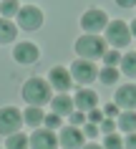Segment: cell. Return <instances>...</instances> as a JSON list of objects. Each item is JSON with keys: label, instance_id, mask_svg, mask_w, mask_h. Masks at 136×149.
I'll return each instance as SVG.
<instances>
[{"label": "cell", "instance_id": "obj_17", "mask_svg": "<svg viewBox=\"0 0 136 149\" xmlns=\"http://www.w3.org/2000/svg\"><path fill=\"white\" fill-rule=\"evenodd\" d=\"M18 36V25L8 18H0V43H13Z\"/></svg>", "mask_w": 136, "mask_h": 149}, {"label": "cell", "instance_id": "obj_16", "mask_svg": "<svg viewBox=\"0 0 136 149\" xmlns=\"http://www.w3.org/2000/svg\"><path fill=\"white\" fill-rule=\"evenodd\" d=\"M119 71L128 79H136V51L131 53H124L121 56V63H119Z\"/></svg>", "mask_w": 136, "mask_h": 149}, {"label": "cell", "instance_id": "obj_15", "mask_svg": "<svg viewBox=\"0 0 136 149\" xmlns=\"http://www.w3.org/2000/svg\"><path fill=\"white\" fill-rule=\"evenodd\" d=\"M116 129L119 132H136V111H121L119 116H116Z\"/></svg>", "mask_w": 136, "mask_h": 149}, {"label": "cell", "instance_id": "obj_27", "mask_svg": "<svg viewBox=\"0 0 136 149\" xmlns=\"http://www.w3.org/2000/svg\"><path fill=\"white\" fill-rule=\"evenodd\" d=\"M83 134H86V136H91V139H93V136H98V124H91V121H86V124H83Z\"/></svg>", "mask_w": 136, "mask_h": 149}, {"label": "cell", "instance_id": "obj_11", "mask_svg": "<svg viewBox=\"0 0 136 149\" xmlns=\"http://www.w3.org/2000/svg\"><path fill=\"white\" fill-rule=\"evenodd\" d=\"M113 104L124 111H134L136 109V84H124L116 88V99Z\"/></svg>", "mask_w": 136, "mask_h": 149}, {"label": "cell", "instance_id": "obj_13", "mask_svg": "<svg viewBox=\"0 0 136 149\" xmlns=\"http://www.w3.org/2000/svg\"><path fill=\"white\" fill-rule=\"evenodd\" d=\"M73 104H76V111L88 114L91 109L98 106V96H96V91H91V88H81V91H76V96H73Z\"/></svg>", "mask_w": 136, "mask_h": 149}, {"label": "cell", "instance_id": "obj_6", "mask_svg": "<svg viewBox=\"0 0 136 149\" xmlns=\"http://www.w3.org/2000/svg\"><path fill=\"white\" fill-rule=\"evenodd\" d=\"M20 126H23L20 109H15V106H3L0 109V134L3 136H10V134L20 132Z\"/></svg>", "mask_w": 136, "mask_h": 149}, {"label": "cell", "instance_id": "obj_25", "mask_svg": "<svg viewBox=\"0 0 136 149\" xmlns=\"http://www.w3.org/2000/svg\"><path fill=\"white\" fill-rule=\"evenodd\" d=\"M98 132H104V134H113V132H116V121H113V119H108V116H104V121L98 124Z\"/></svg>", "mask_w": 136, "mask_h": 149}, {"label": "cell", "instance_id": "obj_14", "mask_svg": "<svg viewBox=\"0 0 136 149\" xmlns=\"http://www.w3.org/2000/svg\"><path fill=\"white\" fill-rule=\"evenodd\" d=\"M73 109H76V104H73V99L68 94H56L50 99V111L58 114V116H71Z\"/></svg>", "mask_w": 136, "mask_h": 149}, {"label": "cell", "instance_id": "obj_12", "mask_svg": "<svg viewBox=\"0 0 136 149\" xmlns=\"http://www.w3.org/2000/svg\"><path fill=\"white\" fill-rule=\"evenodd\" d=\"M48 84L56 91H61V94H66L68 88H71V84H73V79H71V71L68 68H63V66H56V68H50V73H48Z\"/></svg>", "mask_w": 136, "mask_h": 149}, {"label": "cell", "instance_id": "obj_7", "mask_svg": "<svg viewBox=\"0 0 136 149\" xmlns=\"http://www.w3.org/2000/svg\"><path fill=\"white\" fill-rule=\"evenodd\" d=\"M106 25H108V15H106L101 8H88L83 15H81V28L86 33H101L106 31Z\"/></svg>", "mask_w": 136, "mask_h": 149}, {"label": "cell", "instance_id": "obj_23", "mask_svg": "<svg viewBox=\"0 0 136 149\" xmlns=\"http://www.w3.org/2000/svg\"><path fill=\"white\" fill-rule=\"evenodd\" d=\"M43 124H46V129L56 132V129H61V124H63V121H61V116H58V114H53V111H50V114H46Z\"/></svg>", "mask_w": 136, "mask_h": 149}, {"label": "cell", "instance_id": "obj_32", "mask_svg": "<svg viewBox=\"0 0 136 149\" xmlns=\"http://www.w3.org/2000/svg\"><path fill=\"white\" fill-rule=\"evenodd\" d=\"M81 149H104V147H101V144H83Z\"/></svg>", "mask_w": 136, "mask_h": 149}, {"label": "cell", "instance_id": "obj_1", "mask_svg": "<svg viewBox=\"0 0 136 149\" xmlns=\"http://www.w3.org/2000/svg\"><path fill=\"white\" fill-rule=\"evenodd\" d=\"M50 88H53V86H50L46 79L33 76V79H28V81L23 84L20 94H23V101L28 104V106H43V104H48L50 99H53Z\"/></svg>", "mask_w": 136, "mask_h": 149}, {"label": "cell", "instance_id": "obj_24", "mask_svg": "<svg viewBox=\"0 0 136 149\" xmlns=\"http://www.w3.org/2000/svg\"><path fill=\"white\" fill-rule=\"evenodd\" d=\"M104 63L116 68V66L121 63V53H119V51H106V53H104Z\"/></svg>", "mask_w": 136, "mask_h": 149}, {"label": "cell", "instance_id": "obj_4", "mask_svg": "<svg viewBox=\"0 0 136 149\" xmlns=\"http://www.w3.org/2000/svg\"><path fill=\"white\" fill-rule=\"evenodd\" d=\"M15 25L18 31H38L43 25V10L38 5H20L15 15Z\"/></svg>", "mask_w": 136, "mask_h": 149}, {"label": "cell", "instance_id": "obj_30", "mask_svg": "<svg viewBox=\"0 0 136 149\" xmlns=\"http://www.w3.org/2000/svg\"><path fill=\"white\" fill-rule=\"evenodd\" d=\"M124 149H136V132L126 134V139H124Z\"/></svg>", "mask_w": 136, "mask_h": 149}, {"label": "cell", "instance_id": "obj_34", "mask_svg": "<svg viewBox=\"0 0 136 149\" xmlns=\"http://www.w3.org/2000/svg\"><path fill=\"white\" fill-rule=\"evenodd\" d=\"M3 149H5V147H3Z\"/></svg>", "mask_w": 136, "mask_h": 149}, {"label": "cell", "instance_id": "obj_5", "mask_svg": "<svg viewBox=\"0 0 136 149\" xmlns=\"http://www.w3.org/2000/svg\"><path fill=\"white\" fill-rule=\"evenodd\" d=\"M71 79L76 81V84H81V86H88L91 81L98 79V68L93 66V61H83V58H78V61L71 63Z\"/></svg>", "mask_w": 136, "mask_h": 149}, {"label": "cell", "instance_id": "obj_29", "mask_svg": "<svg viewBox=\"0 0 136 149\" xmlns=\"http://www.w3.org/2000/svg\"><path fill=\"white\" fill-rule=\"evenodd\" d=\"M121 111H119V106L116 104H106V109H104V116H108V119H113V116H119Z\"/></svg>", "mask_w": 136, "mask_h": 149}, {"label": "cell", "instance_id": "obj_8", "mask_svg": "<svg viewBox=\"0 0 136 149\" xmlns=\"http://www.w3.org/2000/svg\"><path fill=\"white\" fill-rule=\"evenodd\" d=\"M58 144L63 149H81L86 144V134H83V129L68 124V126L61 129V134H58Z\"/></svg>", "mask_w": 136, "mask_h": 149}, {"label": "cell", "instance_id": "obj_31", "mask_svg": "<svg viewBox=\"0 0 136 149\" xmlns=\"http://www.w3.org/2000/svg\"><path fill=\"white\" fill-rule=\"evenodd\" d=\"M116 5H119V8H136V0H116Z\"/></svg>", "mask_w": 136, "mask_h": 149}, {"label": "cell", "instance_id": "obj_33", "mask_svg": "<svg viewBox=\"0 0 136 149\" xmlns=\"http://www.w3.org/2000/svg\"><path fill=\"white\" fill-rule=\"evenodd\" d=\"M128 31H131V38L136 36V20H131V25H128Z\"/></svg>", "mask_w": 136, "mask_h": 149}, {"label": "cell", "instance_id": "obj_10", "mask_svg": "<svg viewBox=\"0 0 136 149\" xmlns=\"http://www.w3.org/2000/svg\"><path fill=\"white\" fill-rule=\"evenodd\" d=\"M38 46L35 43H30V40H23V43H15V48H13V58H15V63H20V66H30V63L38 61Z\"/></svg>", "mask_w": 136, "mask_h": 149}, {"label": "cell", "instance_id": "obj_19", "mask_svg": "<svg viewBox=\"0 0 136 149\" xmlns=\"http://www.w3.org/2000/svg\"><path fill=\"white\" fill-rule=\"evenodd\" d=\"M5 149H28V136L23 132H15L5 136Z\"/></svg>", "mask_w": 136, "mask_h": 149}, {"label": "cell", "instance_id": "obj_3", "mask_svg": "<svg viewBox=\"0 0 136 149\" xmlns=\"http://www.w3.org/2000/svg\"><path fill=\"white\" fill-rule=\"evenodd\" d=\"M104 40H106V46H111V48H128V43H131L128 23H124V20H108V25L104 31Z\"/></svg>", "mask_w": 136, "mask_h": 149}, {"label": "cell", "instance_id": "obj_28", "mask_svg": "<svg viewBox=\"0 0 136 149\" xmlns=\"http://www.w3.org/2000/svg\"><path fill=\"white\" fill-rule=\"evenodd\" d=\"M88 116V121H91V124H101V121H104V111H98V109H91L86 114Z\"/></svg>", "mask_w": 136, "mask_h": 149}, {"label": "cell", "instance_id": "obj_26", "mask_svg": "<svg viewBox=\"0 0 136 149\" xmlns=\"http://www.w3.org/2000/svg\"><path fill=\"white\" fill-rule=\"evenodd\" d=\"M68 121H71V126H81V124H86V114L83 111H73L68 116Z\"/></svg>", "mask_w": 136, "mask_h": 149}, {"label": "cell", "instance_id": "obj_9", "mask_svg": "<svg viewBox=\"0 0 136 149\" xmlns=\"http://www.w3.org/2000/svg\"><path fill=\"white\" fill-rule=\"evenodd\" d=\"M30 149H58V134L50 129H35L28 136Z\"/></svg>", "mask_w": 136, "mask_h": 149}, {"label": "cell", "instance_id": "obj_20", "mask_svg": "<svg viewBox=\"0 0 136 149\" xmlns=\"http://www.w3.org/2000/svg\"><path fill=\"white\" fill-rule=\"evenodd\" d=\"M18 10H20V3L18 0H0V18H15Z\"/></svg>", "mask_w": 136, "mask_h": 149}, {"label": "cell", "instance_id": "obj_22", "mask_svg": "<svg viewBox=\"0 0 136 149\" xmlns=\"http://www.w3.org/2000/svg\"><path fill=\"white\" fill-rule=\"evenodd\" d=\"M104 149H124V139H121L116 132H113V134H106V139H104Z\"/></svg>", "mask_w": 136, "mask_h": 149}, {"label": "cell", "instance_id": "obj_21", "mask_svg": "<svg viewBox=\"0 0 136 149\" xmlns=\"http://www.w3.org/2000/svg\"><path fill=\"white\" fill-rule=\"evenodd\" d=\"M119 68H113V66H106L104 71H98V81L101 84H106V86H111V84H116L119 81Z\"/></svg>", "mask_w": 136, "mask_h": 149}, {"label": "cell", "instance_id": "obj_2", "mask_svg": "<svg viewBox=\"0 0 136 149\" xmlns=\"http://www.w3.org/2000/svg\"><path fill=\"white\" fill-rule=\"evenodd\" d=\"M108 51L106 48L104 36H96V33H83L78 40H76V53L83 61H96V58H104V53Z\"/></svg>", "mask_w": 136, "mask_h": 149}, {"label": "cell", "instance_id": "obj_18", "mask_svg": "<svg viewBox=\"0 0 136 149\" xmlns=\"http://www.w3.org/2000/svg\"><path fill=\"white\" fill-rule=\"evenodd\" d=\"M43 119H46V114H43L40 106H28L25 114H23V121L28 126H40V124H43Z\"/></svg>", "mask_w": 136, "mask_h": 149}]
</instances>
